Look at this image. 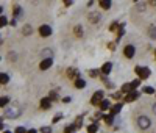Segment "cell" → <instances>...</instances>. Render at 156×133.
<instances>
[{
	"mask_svg": "<svg viewBox=\"0 0 156 133\" xmlns=\"http://www.w3.org/2000/svg\"><path fill=\"white\" fill-rule=\"evenodd\" d=\"M22 113V110L19 107H9V108H5V116H6L8 119H16L19 118Z\"/></svg>",
	"mask_w": 156,
	"mask_h": 133,
	"instance_id": "1",
	"label": "cell"
},
{
	"mask_svg": "<svg viewBox=\"0 0 156 133\" xmlns=\"http://www.w3.org/2000/svg\"><path fill=\"white\" fill-rule=\"evenodd\" d=\"M134 72L139 75V80H145L150 77V69L148 68H141V66H136Z\"/></svg>",
	"mask_w": 156,
	"mask_h": 133,
	"instance_id": "2",
	"label": "cell"
},
{
	"mask_svg": "<svg viewBox=\"0 0 156 133\" xmlns=\"http://www.w3.org/2000/svg\"><path fill=\"white\" fill-rule=\"evenodd\" d=\"M150 124H152V122H150V119L147 118V116H139V118H137V125L141 127L142 130L148 129V127H150Z\"/></svg>",
	"mask_w": 156,
	"mask_h": 133,
	"instance_id": "3",
	"label": "cell"
},
{
	"mask_svg": "<svg viewBox=\"0 0 156 133\" xmlns=\"http://www.w3.org/2000/svg\"><path fill=\"white\" fill-rule=\"evenodd\" d=\"M103 100H105V99H103V91H97V92L92 96L91 103H92V105H100Z\"/></svg>",
	"mask_w": 156,
	"mask_h": 133,
	"instance_id": "4",
	"label": "cell"
},
{
	"mask_svg": "<svg viewBox=\"0 0 156 133\" xmlns=\"http://www.w3.org/2000/svg\"><path fill=\"white\" fill-rule=\"evenodd\" d=\"M134 53H136L134 46H131V44L125 46V49H124V55H125L126 58H133V57H134Z\"/></svg>",
	"mask_w": 156,
	"mask_h": 133,
	"instance_id": "5",
	"label": "cell"
},
{
	"mask_svg": "<svg viewBox=\"0 0 156 133\" xmlns=\"http://www.w3.org/2000/svg\"><path fill=\"white\" fill-rule=\"evenodd\" d=\"M39 35H41L42 38H47L52 35V28H50L48 25H41L39 27Z\"/></svg>",
	"mask_w": 156,
	"mask_h": 133,
	"instance_id": "6",
	"label": "cell"
},
{
	"mask_svg": "<svg viewBox=\"0 0 156 133\" xmlns=\"http://www.w3.org/2000/svg\"><path fill=\"white\" fill-rule=\"evenodd\" d=\"M137 99H139V92L137 91H131L130 94H126V96H125V102L126 103H131V102L137 100Z\"/></svg>",
	"mask_w": 156,
	"mask_h": 133,
	"instance_id": "7",
	"label": "cell"
},
{
	"mask_svg": "<svg viewBox=\"0 0 156 133\" xmlns=\"http://www.w3.org/2000/svg\"><path fill=\"white\" fill-rule=\"evenodd\" d=\"M50 107H52V100H50V97H44L41 100V108L42 110H48Z\"/></svg>",
	"mask_w": 156,
	"mask_h": 133,
	"instance_id": "8",
	"label": "cell"
},
{
	"mask_svg": "<svg viewBox=\"0 0 156 133\" xmlns=\"http://www.w3.org/2000/svg\"><path fill=\"white\" fill-rule=\"evenodd\" d=\"M52 64H53V60H42L41 64H39V68H41V70H46V69H48Z\"/></svg>",
	"mask_w": 156,
	"mask_h": 133,
	"instance_id": "9",
	"label": "cell"
},
{
	"mask_svg": "<svg viewBox=\"0 0 156 133\" xmlns=\"http://www.w3.org/2000/svg\"><path fill=\"white\" fill-rule=\"evenodd\" d=\"M87 19H89V22H92V24H97V22L100 20V14L98 13H89Z\"/></svg>",
	"mask_w": 156,
	"mask_h": 133,
	"instance_id": "10",
	"label": "cell"
},
{
	"mask_svg": "<svg viewBox=\"0 0 156 133\" xmlns=\"http://www.w3.org/2000/svg\"><path fill=\"white\" fill-rule=\"evenodd\" d=\"M111 69H113V64H111V63H105L102 66V74L103 75H108L109 72H111Z\"/></svg>",
	"mask_w": 156,
	"mask_h": 133,
	"instance_id": "11",
	"label": "cell"
},
{
	"mask_svg": "<svg viewBox=\"0 0 156 133\" xmlns=\"http://www.w3.org/2000/svg\"><path fill=\"white\" fill-rule=\"evenodd\" d=\"M120 110H122V103H116L113 108H111V114L116 116V114H119L120 113Z\"/></svg>",
	"mask_w": 156,
	"mask_h": 133,
	"instance_id": "12",
	"label": "cell"
},
{
	"mask_svg": "<svg viewBox=\"0 0 156 133\" xmlns=\"http://www.w3.org/2000/svg\"><path fill=\"white\" fill-rule=\"evenodd\" d=\"M42 57H44V60H52L53 58V52L48 50V49H46V50H42Z\"/></svg>",
	"mask_w": 156,
	"mask_h": 133,
	"instance_id": "13",
	"label": "cell"
},
{
	"mask_svg": "<svg viewBox=\"0 0 156 133\" xmlns=\"http://www.w3.org/2000/svg\"><path fill=\"white\" fill-rule=\"evenodd\" d=\"M67 77H69V78H77V77H78V70L74 69V68L69 69V70H67Z\"/></svg>",
	"mask_w": 156,
	"mask_h": 133,
	"instance_id": "14",
	"label": "cell"
},
{
	"mask_svg": "<svg viewBox=\"0 0 156 133\" xmlns=\"http://www.w3.org/2000/svg\"><path fill=\"white\" fill-rule=\"evenodd\" d=\"M74 33H75V36H77V38L83 36V27H81V25H75V28H74Z\"/></svg>",
	"mask_w": 156,
	"mask_h": 133,
	"instance_id": "15",
	"label": "cell"
},
{
	"mask_svg": "<svg viewBox=\"0 0 156 133\" xmlns=\"http://www.w3.org/2000/svg\"><path fill=\"white\" fill-rule=\"evenodd\" d=\"M75 86L78 88V89H81V88L86 86V81L83 80V78H77V80H75Z\"/></svg>",
	"mask_w": 156,
	"mask_h": 133,
	"instance_id": "16",
	"label": "cell"
},
{
	"mask_svg": "<svg viewBox=\"0 0 156 133\" xmlns=\"http://www.w3.org/2000/svg\"><path fill=\"white\" fill-rule=\"evenodd\" d=\"M13 14H14V19L17 17V16L22 14V8L19 7V5H14V8H13Z\"/></svg>",
	"mask_w": 156,
	"mask_h": 133,
	"instance_id": "17",
	"label": "cell"
},
{
	"mask_svg": "<svg viewBox=\"0 0 156 133\" xmlns=\"http://www.w3.org/2000/svg\"><path fill=\"white\" fill-rule=\"evenodd\" d=\"M100 7H102L103 9H109L111 8V2L109 0H100Z\"/></svg>",
	"mask_w": 156,
	"mask_h": 133,
	"instance_id": "18",
	"label": "cell"
},
{
	"mask_svg": "<svg viewBox=\"0 0 156 133\" xmlns=\"http://www.w3.org/2000/svg\"><path fill=\"white\" fill-rule=\"evenodd\" d=\"M109 100H108V99H106V100H103L102 103H100V110H102V111H106V110L109 108Z\"/></svg>",
	"mask_w": 156,
	"mask_h": 133,
	"instance_id": "19",
	"label": "cell"
},
{
	"mask_svg": "<svg viewBox=\"0 0 156 133\" xmlns=\"http://www.w3.org/2000/svg\"><path fill=\"white\" fill-rule=\"evenodd\" d=\"M97 130H98V125H97L95 122L87 127V133H97Z\"/></svg>",
	"mask_w": 156,
	"mask_h": 133,
	"instance_id": "20",
	"label": "cell"
},
{
	"mask_svg": "<svg viewBox=\"0 0 156 133\" xmlns=\"http://www.w3.org/2000/svg\"><path fill=\"white\" fill-rule=\"evenodd\" d=\"M133 89H131V83H125L124 86H122V92H126V94H130Z\"/></svg>",
	"mask_w": 156,
	"mask_h": 133,
	"instance_id": "21",
	"label": "cell"
},
{
	"mask_svg": "<svg viewBox=\"0 0 156 133\" xmlns=\"http://www.w3.org/2000/svg\"><path fill=\"white\" fill-rule=\"evenodd\" d=\"M75 130H77V125L72 124V125H67V127H66V129H64V133H74Z\"/></svg>",
	"mask_w": 156,
	"mask_h": 133,
	"instance_id": "22",
	"label": "cell"
},
{
	"mask_svg": "<svg viewBox=\"0 0 156 133\" xmlns=\"http://www.w3.org/2000/svg\"><path fill=\"white\" fill-rule=\"evenodd\" d=\"M148 35L152 39H156V27H150L148 28Z\"/></svg>",
	"mask_w": 156,
	"mask_h": 133,
	"instance_id": "23",
	"label": "cell"
},
{
	"mask_svg": "<svg viewBox=\"0 0 156 133\" xmlns=\"http://www.w3.org/2000/svg\"><path fill=\"white\" fill-rule=\"evenodd\" d=\"M9 102V97H6V96H3L2 99H0V107H2V108H5V107H6V103Z\"/></svg>",
	"mask_w": 156,
	"mask_h": 133,
	"instance_id": "24",
	"label": "cell"
},
{
	"mask_svg": "<svg viewBox=\"0 0 156 133\" xmlns=\"http://www.w3.org/2000/svg\"><path fill=\"white\" fill-rule=\"evenodd\" d=\"M103 121H105V122H106L108 125H111V124H113V121H114V116H113V114H109V116H103Z\"/></svg>",
	"mask_w": 156,
	"mask_h": 133,
	"instance_id": "25",
	"label": "cell"
},
{
	"mask_svg": "<svg viewBox=\"0 0 156 133\" xmlns=\"http://www.w3.org/2000/svg\"><path fill=\"white\" fill-rule=\"evenodd\" d=\"M0 81H2V85H6V83L9 81V77L6 74H2L0 75Z\"/></svg>",
	"mask_w": 156,
	"mask_h": 133,
	"instance_id": "26",
	"label": "cell"
},
{
	"mask_svg": "<svg viewBox=\"0 0 156 133\" xmlns=\"http://www.w3.org/2000/svg\"><path fill=\"white\" fill-rule=\"evenodd\" d=\"M130 83H131V89H133V91H134V89H136V88H137L139 85H141V80H139V78H137V80H133V81H130Z\"/></svg>",
	"mask_w": 156,
	"mask_h": 133,
	"instance_id": "27",
	"label": "cell"
},
{
	"mask_svg": "<svg viewBox=\"0 0 156 133\" xmlns=\"http://www.w3.org/2000/svg\"><path fill=\"white\" fill-rule=\"evenodd\" d=\"M144 92H145V94H155V89L152 86H145V88H144Z\"/></svg>",
	"mask_w": 156,
	"mask_h": 133,
	"instance_id": "28",
	"label": "cell"
},
{
	"mask_svg": "<svg viewBox=\"0 0 156 133\" xmlns=\"http://www.w3.org/2000/svg\"><path fill=\"white\" fill-rule=\"evenodd\" d=\"M122 36H124V25H120V28L117 30V39H120Z\"/></svg>",
	"mask_w": 156,
	"mask_h": 133,
	"instance_id": "29",
	"label": "cell"
},
{
	"mask_svg": "<svg viewBox=\"0 0 156 133\" xmlns=\"http://www.w3.org/2000/svg\"><path fill=\"white\" fill-rule=\"evenodd\" d=\"M75 125H77V129H80V127L83 125V118H81V116H78V118H77V122H75Z\"/></svg>",
	"mask_w": 156,
	"mask_h": 133,
	"instance_id": "30",
	"label": "cell"
},
{
	"mask_svg": "<svg viewBox=\"0 0 156 133\" xmlns=\"http://www.w3.org/2000/svg\"><path fill=\"white\" fill-rule=\"evenodd\" d=\"M22 31H24V35H30L31 27H30V25H25V27H24V30H22Z\"/></svg>",
	"mask_w": 156,
	"mask_h": 133,
	"instance_id": "31",
	"label": "cell"
},
{
	"mask_svg": "<svg viewBox=\"0 0 156 133\" xmlns=\"http://www.w3.org/2000/svg\"><path fill=\"white\" fill-rule=\"evenodd\" d=\"M50 100H58V94L55 92V91L50 92Z\"/></svg>",
	"mask_w": 156,
	"mask_h": 133,
	"instance_id": "32",
	"label": "cell"
},
{
	"mask_svg": "<svg viewBox=\"0 0 156 133\" xmlns=\"http://www.w3.org/2000/svg\"><path fill=\"white\" fill-rule=\"evenodd\" d=\"M41 133H52V129H50V127H42Z\"/></svg>",
	"mask_w": 156,
	"mask_h": 133,
	"instance_id": "33",
	"label": "cell"
},
{
	"mask_svg": "<svg viewBox=\"0 0 156 133\" xmlns=\"http://www.w3.org/2000/svg\"><path fill=\"white\" fill-rule=\"evenodd\" d=\"M14 133H28V132H27L25 129H24V127H17V129H16V132Z\"/></svg>",
	"mask_w": 156,
	"mask_h": 133,
	"instance_id": "34",
	"label": "cell"
},
{
	"mask_svg": "<svg viewBox=\"0 0 156 133\" xmlns=\"http://www.w3.org/2000/svg\"><path fill=\"white\" fill-rule=\"evenodd\" d=\"M89 75H91V77H94V78H95V77L98 75V70H97V69H92L91 72H89Z\"/></svg>",
	"mask_w": 156,
	"mask_h": 133,
	"instance_id": "35",
	"label": "cell"
},
{
	"mask_svg": "<svg viewBox=\"0 0 156 133\" xmlns=\"http://www.w3.org/2000/svg\"><path fill=\"white\" fill-rule=\"evenodd\" d=\"M61 118H63V114H56V116H55V118H53V121H52V122H53V124H56V122H58V121H59Z\"/></svg>",
	"mask_w": 156,
	"mask_h": 133,
	"instance_id": "36",
	"label": "cell"
},
{
	"mask_svg": "<svg viewBox=\"0 0 156 133\" xmlns=\"http://www.w3.org/2000/svg\"><path fill=\"white\" fill-rule=\"evenodd\" d=\"M120 97H122V91H120V92H116V94H113V99H116V100H119Z\"/></svg>",
	"mask_w": 156,
	"mask_h": 133,
	"instance_id": "37",
	"label": "cell"
},
{
	"mask_svg": "<svg viewBox=\"0 0 156 133\" xmlns=\"http://www.w3.org/2000/svg\"><path fill=\"white\" fill-rule=\"evenodd\" d=\"M0 20H2V27H5V25L8 24V20H6V17H5V16H2V19H0Z\"/></svg>",
	"mask_w": 156,
	"mask_h": 133,
	"instance_id": "38",
	"label": "cell"
},
{
	"mask_svg": "<svg viewBox=\"0 0 156 133\" xmlns=\"http://www.w3.org/2000/svg\"><path fill=\"white\" fill-rule=\"evenodd\" d=\"M117 27H119V24H117V22H114V24L109 27V30H113V31H114V30H117Z\"/></svg>",
	"mask_w": 156,
	"mask_h": 133,
	"instance_id": "39",
	"label": "cell"
},
{
	"mask_svg": "<svg viewBox=\"0 0 156 133\" xmlns=\"http://www.w3.org/2000/svg\"><path fill=\"white\" fill-rule=\"evenodd\" d=\"M70 100H72V99H70V97H64V99H63V102H64V103H69Z\"/></svg>",
	"mask_w": 156,
	"mask_h": 133,
	"instance_id": "40",
	"label": "cell"
},
{
	"mask_svg": "<svg viewBox=\"0 0 156 133\" xmlns=\"http://www.w3.org/2000/svg\"><path fill=\"white\" fill-rule=\"evenodd\" d=\"M64 5H66V7H69V5H72V0H66V2H64Z\"/></svg>",
	"mask_w": 156,
	"mask_h": 133,
	"instance_id": "41",
	"label": "cell"
},
{
	"mask_svg": "<svg viewBox=\"0 0 156 133\" xmlns=\"http://www.w3.org/2000/svg\"><path fill=\"white\" fill-rule=\"evenodd\" d=\"M153 113H155V114H156V103H155V105H153Z\"/></svg>",
	"mask_w": 156,
	"mask_h": 133,
	"instance_id": "42",
	"label": "cell"
},
{
	"mask_svg": "<svg viewBox=\"0 0 156 133\" xmlns=\"http://www.w3.org/2000/svg\"><path fill=\"white\" fill-rule=\"evenodd\" d=\"M28 133H38V132H36V130H35V129H31V130H30V132H28Z\"/></svg>",
	"mask_w": 156,
	"mask_h": 133,
	"instance_id": "43",
	"label": "cell"
},
{
	"mask_svg": "<svg viewBox=\"0 0 156 133\" xmlns=\"http://www.w3.org/2000/svg\"><path fill=\"white\" fill-rule=\"evenodd\" d=\"M3 133H11V132H9V130H5V132H3Z\"/></svg>",
	"mask_w": 156,
	"mask_h": 133,
	"instance_id": "44",
	"label": "cell"
},
{
	"mask_svg": "<svg viewBox=\"0 0 156 133\" xmlns=\"http://www.w3.org/2000/svg\"><path fill=\"white\" fill-rule=\"evenodd\" d=\"M155 57H156V50H155Z\"/></svg>",
	"mask_w": 156,
	"mask_h": 133,
	"instance_id": "45",
	"label": "cell"
}]
</instances>
